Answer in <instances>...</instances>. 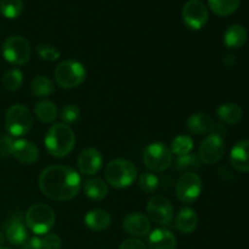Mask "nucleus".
Returning <instances> with one entry per match:
<instances>
[{"label": "nucleus", "instance_id": "nucleus-21", "mask_svg": "<svg viewBox=\"0 0 249 249\" xmlns=\"http://www.w3.org/2000/svg\"><path fill=\"white\" fill-rule=\"evenodd\" d=\"M175 226L182 233H192L196 231L198 226V216L196 212L191 208L180 209L179 213L175 216Z\"/></svg>", "mask_w": 249, "mask_h": 249}, {"label": "nucleus", "instance_id": "nucleus-5", "mask_svg": "<svg viewBox=\"0 0 249 249\" xmlns=\"http://www.w3.org/2000/svg\"><path fill=\"white\" fill-rule=\"evenodd\" d=\"M33 126V116L24 105H12L5 116V129L10 136L21 138L31 131Z\"/></svg>", "mask_w": 249, "mask_h": 249}, {"label": "nucleus", "instance_id": "nucleus-20", "mask_svg": "<svg viewBox=\"0 0 249 249\" xmlns=\"http://www.w3.org/2000/svg\"><path fill=\"white\" fill-rule=\"evenodd\" d=\"M112 218L108 212L104 209H92L88 212L87 215L84 216V223L90 230L95 232H101L105 231L109 225H111Z\"/></svg>", "mask_w": 249, "mask_h": 249}, {"label": "nucleus", "instance_id": "nucleus-19", "mask_svg": "<svg viewBox=\"0 0 249 249\" xmlns=\"http://www.w3.org/2000/svg\"><path fill=\"white\" fill-rule=\"evenodd\" d=\"M150 249H177V238L174 233L165 228H158L148 236Z\"/></svg>", "mask_w": 249, "mask_h": 249}, {"label": "nucleus", "instance_id": "nucleus-40", "mask_svg": "<svg viewBox=\"0 0 249 249\" xmlns=\"http://www.w3.org/2000/svg\"><path fill=\"white\" fill-rule=\"evenodd\" d=\"M5 240H6V238H5V235L0 231V248H1L2 245L5 243Z\"/></svg>", "mask_w": 249, "mask_h": 249}, {"label": "nucleus", "instance_id": "nucleus-12", "mask_svg": "<svg viewBox=\"0 0 249 249\" xmlns=\"http://www.w3.org/2000/svg\"><path fill=\"white\" fill-rule=\"evenodd\" d=\"M147 213L150 220L160 226L170 225L174 215V208L168 198L163 196H153L147 203Z\"/></svg>", "mask_w": 249, "mask_h": 249}, {"label": "nucleus", "instance_id": "nucleus-31", "mask_svg": "<svg viewBox=\"0 0 249 249\" xmlns=\"http://www.w3.org/2000/svg\"><path fill=\"white\" fill-rule=\"evenodd\" d=\"M139 186L146 194H153L160 186V180L152 173H142L139 178Z\"/></svg>", "mask_w": 249, "mask_h": 249}, {"label": "nucleus", "instance_id": "nucleus-32", "mask_svg": "<svg viewBox=\"0 0 249 249\" xmlns=\"http://www.w3.org/2000/svg\"><path fill=\"white\" fill-rule=\"evenodd\" d=\"M61 119L66 125H73L80 119V109L75 105H67L61 111Z\"/></svg>", "mask_w": 249, "mask_h": 249}, {"label": "nucleus", "instance_id": "nucleus-29", "mask_svg": "<svg viewBox=\"0 0 249 249\" xmlns=\"http://www.w3.org/2000/svg\"><path fill=\"white\" fill-rule=\"evenodd\" d=\"M22 11H23L22 0H0V12L6 18H17Z\"/></svg>", "mask_w": 249, "mask_h": 249}, {"label": "nucleus", "instance_id": "nucleus-22", "mask_svg": "<svg viewBox=\"0 0 249 249\" xmlns=\"http://www.w3.org/2000/svg\"><path fill=\"white\" fill-rule=\"evenodd\" d=\"M248 39V32L242 24H231L224 33V44L229 49H241Z\"/></svg>", "mask_w": 249, "mask_h": 249}, {"label": "nucleus", "instance_id": "nucleus-38", "mask_svg": "<svg viewBox=\"0 0 249 249\" xmlns=\"http://www.w3.org/2000/svg\"><path fill=\"white\" fill-rule=\"evenodd\" d=\"M22 249H43L41 238L31 237L22 245Z\"/></svg>", "mask_w": 249, "mask_h": 249}, {"label": "nucleus", "instance_id": "nucleus-13", "mask_svg": "<svg viewBox=\"0 0 249 249\" xmlns=\"http://www.w3.org/2000/svg\"><path fill=\"white\" fill-rule=\"evenodd\" d=\"M104 158L101 152L94 147H89L83 150L79 153L77 160V167L83 175L92 177L97 174L102 168Z\"/></svg>", "mask_w": 249, "mask_h": 249}, {"label": "nucleus", "instance_id": "nucleus-6", "mask_svg": "<svg viewBox=\"0 0 249 249\" xmlns=\"http://www.w3.org/2000/svg\"><path fill=\"white\" fill-rule=\"evenodd\" d=\"M53 77L58 87L63 89H73L85 82L87 70L79 61L66 60L58 63L53 71Z\"/></svg>", "mask_w": 249, "mask_h": 249}, {"label": "nucleus", "instance_id": "nucleus-30", "mask_svg": "<svg viewBox=\"0 0 249 249\" xmlns=\"http://www.w3.org/2000/svg\"><path fill=\"white\" fill-rule=\"evenodd\" d=\"M2 87L9 91H16L21 88L22 83H23V74L17 68H12V70L7 71L4 75H2Z\"/></svg>", "mask_w": 249, "mask_h": 249}, {"label": "nucleus", "instance_id": "nucleus-37", "mask_svg": "<svg viewBox=\"0 0 249 249\" xmlns=\"http://www.w3.org/2000/svg\"><path fill=\"white\" fill-rule=\"evenodd\" d=\"M119 249H147L145 243L139 238H128V240L123 241Z\"/></svg>", "mask_w": 249, "mask_h": 249}, {"label": "nucleus", "instance_id": "nucleus-1", "mask_svg": "<svg viewBox=\"0 0 249 249\" xmlns=\"http://www.w3.org/2000/svg\"><path fill=\"white\" fill-rule=\"evenodd\" d=\"M38 184L44 196L53 201L66 202L77 196L82 186V180L73 168L50 165L40 173Z\"/></svg>", "mask_w": 249, "mask_h": 249}, {"label": "nucleus", "instance_id": "nucleus-39", "mask_svg": "<svg viewBox=\"0 0 249 249\" xmlns=\"http://www.w3.org/2000/svg\"><path fill=\"white\" fill-rule=\"evenodd\" d=\"M235 62H236V58L232 53H226V55L223 57V63L225 66H228V67L233 66L235 65Z\"/></svg>", "mask_w": 249, "mask_h": 249}, {"label": "nucleus", "instance_id": "nucleus-27", "mask_svg": "<svg viewBox=\"0 0 249 249\" xmlns=\"http://www.w3.org/2000/svg\"><path fill=\"white\" fill-rule=\"evenodd\" d=\"M241 0H208L209 9L218 16H230L240 7Z\"/></svg>", "mask_w": 249, "mask_h": 249}, {"label": "nucleus", "instance_id": "nucleus-18", "mask_svg": "<svg viewBox=\"0 0 249 249\" xmlns=\"http://www.w3.org/2000/svg\"><path fill=\"white\" fill-rule=\"evenodd\" d=\"M230 162L237 172L249 173V140H241L233 146Z\"/></svg>", "mask_w": 249, "mask_h": 249}, {"label": "nucleus", "instance_id": "nucleus-4", "mask_svg": "<svg viewBox=\"0 0 249 249\" xmlns=\"http://www.w3.org/2000/svg\"><path fill=\"white\" fill-rule=\"evenodd\" d=\"M136 175H138V170L135 165L130 160H123V158L111 160L105 169L106 181L116 189L129 187L135 181Z\"/></svg>", "mask_w": 249, "mask_h": 249}, {"label": "nucleus", "instance_id": "nucleus-8", "mask_svg": "<svg viewBox=\"0 0 249 249\" xmlns=\"http://www.w3.org/2000/svg\"><path fill=\"white\" fill-rule=\"evenodd\" d=\"M143 164L152 172L160 173L167 170L172 165L173 153L165 143H150L143 151Z\"/></svg>", "mask_w": 249, "mask_h": 249}, {"label": "nucleus", "instance_id": "nucleus-3", "mask_svg": "<svg viewBox=\"0 0 249 249\" xmlns=\"http://www.w3.org/2000/svg\"><path fill=\"white\" fill-rule=\"evenodd\" d=\"M56 221L53 209L45 203H36L28 208L24 218L26 226L36 236L50 232Z\"/></svg>", "mask_w": 249, "mask_h": 249}, {"label": "nucleus", "instance_id": "nucleus-17", "mask_svg": "<svg viewBox=\"0 0 249 249\" xmlns=\"http://www.w3.org/2000/svg\"><path fill=\"white\" fill-rule=\"evenodd\" d=\"M216 124L214 119L207 113H194L189 117L186 122V128L190 133L195 135H203L208 134L215 129Z\"/></svg>", "mask_w": 249, "mask_h": 249}, {"label": "nucleus", "instance_id": "nucleus-25", "mask_svg": "<svg viewBox=\"0 0 249 249\" xmlns=\"http://www.w3.org/2000/svg\"><path fill=\"white\" fill-rule=\"evenodd\" d=\"M34 114L43 123H53L57 118V106L53 101L43 100L34 106Z\"/></svg>", "mask_w": 249, "mask_h": 249}, {"label": "nucleus", "instance_id": "nucleus-2", "mask_svg": "<svg viewBox=\"0 0 249 249\" xmlns=\"http://www.w3.org/2000/svg\"><path fill=\"white\" fill-rule=\"evenodd\" d=\"M45 148L53 157L62 158L70 155L75 145V134L63 123L53 124L45 135Z\"/></svg>", "mask_w": 249, "mask_h": 249}, {"label": "nucleus", "instance_id": "nucleus-10", "mask_svg": "<svg viewBox=\"0 0 249 249\" xmlns=\"http://www.w3.org/2000/svg\"><path fill=\"white\" fill-rule=\"evenodd\" d=\"M209 18L208 7L201 0H189L182 7V21L187 28L199 31Z\"/></svg>", "mask_w": 249, "mask_h": 249}, {"label": "nucleus", "instance_id": "nucleus-35", "mask_svg": "<svg viewBox=\"0 0 249 249\" xmlns=\"http://www.w3.org/2000/svg\"><path fill=\"white\" fill-rule=\"evenodd\" d=\"M43 243V249H61L62 248V241L60 236L56 233H46L41 240Z\"/></svg>", "mask_w": 249, "mask_h": 249}, {"label": "nucleus", "instance_id": "nucleus-11", "mask_svg": "<svg viewBox=\"0 0 249 249\" xmlns=\"http://www.w3.org/2000/svg\"><path fill=\"white\" fill-rule=\"evenodd\" d=\"M225 153V142L220 134L212 133L202 141L198 148V158L204 164H215Z\"/></svg>", "mask_w": 249, "mask_h": 249}, {"label": "nucleus", "instance_id": "nucleus-16", "mask_svg": "<svg viewBox=\"0 0 249 249\" xmlns=\"http://www.w3.org/2000/svg\"><path fill=\"white\" fill-rule=\"evenodd\" d=\"M11 156L22 164H33L39 160V150L32 141L19 139L14 141Z\"/></svg>", "mask_w": 249, "mask_h": 249}, {"label": "nucleus", "instance_id": "nucleus-36", "mask_svg": "<svg viewBox=\"0 0 249 249\" xmlns=\"http://www.w3.org/2000/svg\"><path fill=\"white\" fill-rule=\"evenodd\" d=\"M14 139L10 135H4L0 138V158H6L11 156Z\"/></svg>", "mask_w": 249, "mask_h": 249}, {"label": "nucleus", "instance_id": "nucleus-34", "mask_svg": "<svg viewBox=\"0 0 249 249\" xmlns=\"http://www.w3.org/2000/svg\"><path fill=\"white\" fill-rule=\"evenodd\" d=\"M201 160L196 155L187 153V155L179 156L177 160L178 169H190V168H198L201 165Z\"/></svg>", "mask_w": 249, "mask_h": 249}, {"label": "nucleus", "instance_id": "nucleus-9", "mask_svg": "<svg viewBox=\"0 0 249 249\" xmlns=\"http://www.w3.org/2000/svg\"><path fill=\"white\" fill-rule=\"evenodd\" d=\"M202 191V180L191 172L184 173L175 184V195L182 203H192L199 197Z\"/></svg>", "mask_w": 249, "mask_h": 249}, {"label": "nucleus", "instance_id": "nucleus-15", "mask_svg": "<svg viewBox=\"0 0 249 249\" xmlns=\"http://www.w3.org/2000/svg\"><path fill=\"white\" fill-rule=\"evenodd\" d=\"M123 229L134 238L145 237L151 231V220L141 213H130L124 218Z\"/></svg>", "mask_w": 249, "mask_h": 249}, {"label": "nucleus", "instance_id": "nucleus-26", "mask_svg": "<svg viewBox=\"0 0 249 249\" xmlns=\"http://www.w3.org/2000/svg\"><path fill=\"white\" fill-rule=\"evenodd\" d=\"M31 92L36 97H46L49 95L53 94L55 91V84L51 79L44 75H38L31 82Z\"/></svg>", "mask_w": 249, "mask_h": 249}, {"label": "nucleus", "instance_id": "nucleus-28", "mask_svg": "<svg viewBox=\"0 0 249 249\" xmlns=\"http://www.w3.org/2000/svg\"><path fill=\"white\" fill-rule=\"evenodd\" d=\"M192 150H194V140L189 135H178L172 141V146H170L172 153L177 155L178 157L191 153Z\"/></svg>", "mask_w": 249, "mask_h": 249}, {"label": "nucleus", "instance_id": "nucleus-23", "mask_svg": "<svg viewBox=\"0 0 249 249\" xmlns=\"http://www.w3.org/2000/svg\"><path fill=\"white\" fill-rule=\"evenodd\" d=\"M216 114L224 124L235 125V124L240 123L241 119L243 118V109L237 104L230 102V104H224L219 106Z\"/></svg>", "mask_w": 249, "mask_h": 249}, {"label": "nucleus", "instance_id": "nucleus-24", "mask_svg": "<svg viewBox=\"0 0 249 249\" xmlns=\"http://www.w3.org/2000/svg\"><path fill=\"white\" fill-rule=\"evenodd\" d=\"M84 192L90 199H94V201H101V199L106 198L109 190H108V186H107V184L104 181V180L94 178V179H89L85 181Z\"/></svg>", "mask_w": 249, "mask_h": 249}, {"label": "nucleus", "instance_id": "nucleus-33", "mask_svg": "<svg viewBox=\"0 0 249 249\" xmlns=\"http://www.w3.org/2000/svg\"><path fill=\"white\" fill-rule=\"evenodd\" d=\"M36 53L39 57L44 61H49V62H53V61L58 60L61 56L60 51L56 48L51 45H45V44H40L36 46Z\"/></svg>", "mask_w": 249, "mask_h": 249}, {"label": "nucleus", "instance_id": "nucleus-7", "mask_svg": "<svg viewBox=\"0 0 249 249\" xmlns=\"http://www.w3.org/2000/svg\"><path fill=\"white\" fill-rule=\"evenodd\" d=\"M1 51L7 62L15 66H22L29 61L32 48L24 36H11L2 43Z\"/></svg>", "mask_w": 249, "mask_h": 249}, {"label": "nucleus", "instance_id": "nucleus-41", "mask_svg": "<svg viewBox=\"0 0 249 249\" xmlns=\"http://www.w3.org/2000/svg\"><path fill=\"white\" fill-rule=\"evenodd\" d=\"M0 249H10V248H2V247H1Z\"/></svg>", "mask_w": 249, "mask_h": 249}, {"label": "nucleus", "instance_id": "nucleus-14", "mask_svg": "<svg viewBox=\"0 0 249 249\" xmlns=\"http://www.w3.org/2000/svg\"><path fill=\"white\" fill-rule=\"evenodd\" d=\"M5 238L14 246H22L28 240L27 226L21 215H14L4 225Z\"/></svg>", "mask_w": 249, "mask_h": 249}]
</instances>
